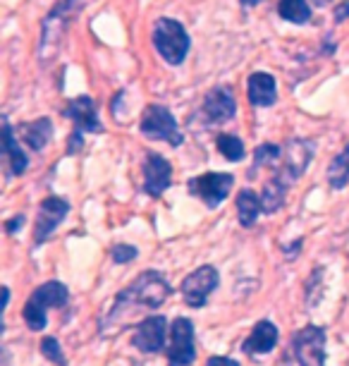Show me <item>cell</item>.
Instances as JSON below:
<instances>
[{
	"label": "cell",
	"instance_id": "cell-1",
	"mask_svg": "<svg viewBox=\"0 0 349 366\" xmlns=\"http://www.w3.org/2000/svg\"><path fill=\"white\" fill-rule=\"evenodd\" d=\"M170 292L173 290H170L166 275L158 271H143L132 285L115 297V304L111 314L106 316L101 330L103 333H120L127 326H132V321H139L143 314L163 307Z\"/></svg>",
	"mask_w": 349,
	"mask_h": 366
},
{
	"label": "cell",
	"instance_id": "cell-2",
	"mask_svg": "<svg viewBox=\"0 0 349 366\" xmlns=\"http://www.w3.org/2000/svg\"><path fill=\"white\" fill-rule=\"evenodd\" d=\"M84 0H60V3L48 12L44 19V29H41V44H39V58L51 60L58 53L67 26L74 17L79 15V8Z\"/></svg>",
	"mask_w": 349,
	"mask_h": 366
},
{
	"label": "cell",
	"instance_id": "cell-3",
	"mask_svg": "<svg viewBox=\"0 0 349 366\" xmlns=\"http://www.w3.org/2000/svg\"><path fill=\"white\" fill-rule=\"evenodd\" d=\"M67 287L63 282L58 280H51V282H44L39 290H34L29 302H26L24 312H22V319L26 323V328L39 333V330L46 328V314L48 309H60L67 304Z\"/></svg>",
	"mask_w": 349,
	"mask_h": 366
},
{
	"label": "cell",
	"instance_id": "cell-4",
	"mask_svg": "<svg viewBox=\"0 0 349 366\" xmlns=\"http://www.w3.org/2000/svg\"><path fill=\"white\" fill-rule=\"evenodd\" d=\"M153 46L158 55L170 65H180L189 53V34L184 31V26L177 19L161 17L153 24Z\"/></svg>",
	"mask_w": 349,
	"mask_h": 366
},
{
	"label": "cell",
	"instance_id": "cell-5",
	"mask_svg": "<svg viewBox=\"0 0 349 366\" xmlns=\"http://www.w3.org/2000/svg\"><path fill=\"white\" fill-rule=\"evenodd\" d=\"M139 129L146 139L153 142H168L170 147H180L182 144V132L177 127L175 115L170 113L166 106H146L141 115Z\"/></svg>",
	"mask_w": 349,
	"mask_h": 366
},
{
	"label": "cell",
	"instance_id": "cell-6",
	"mask_svg": "<svg viewBox=\"0 0 349 366\" xmlns=\"http://www.w3.org/2000/svg\"><path fill=\"white\" fill-rule=\"evenodd\" d=\"M232 184H235V177L230 172H206V175L189 179V194L198 197L206 206L216 209L228 199Z\"/></svg>",
	"mask_w": 349,
	"mask_h": 366
},
{
	"label": "cell",
	"instance_id": "cell-7",
	"mask_svg": "<svg viewBox=\"0 0 349 366\" xmlns=\"http://www.w3.org/2000/svg\"><path fill=\"white\" fill-rule=\"evenodd\" d=\"M196 359L194 350V323L189 319L173 321V330H170V350H168V364L170 366H189Z\"/></svg>",
	"mask_w": 349,
	"mask_h": 366
},
{
	"label": "cell",
	"instance_id": "cell-8",
	"mask_svg": "<svg viewBox=\"0 0 349 366\" xmlns=\"http://www.w3.org/2000/svg\"><path fill=\"white\" fill-rule=\"evenodd\" d=\"M294 355L299 366H325V330L306 326L294 335Z\"/></svg>",
	"mask_w": 349,
	"mask_h": 366
},
{
	"label": "cell",
	"instance_id": "cell-9",
	"mask_svg": "<svg viewBox=\"0 0 349 366\" xmlns=\"http://www.w3.org/2000/svg\"><path fill=\"white\" fill-rule=\"evenodd\" d=\"M285 165L275 172V177L287 187H292V182L302 172L309 168L311 156H313V142L309 139H292L285 144Z\"/></svg>",
	"mask_w": 349,
	"mask_h": 366
},
{
	"label": "cell",
	"instance_id": "cell-10",
	"mask_svg": "<svg viewBox=\"0 0 349 366\" xmlns=\"http://www.w3.org/2000/svg\"><path fill=\"white\" fill-rule=\"evenodd\" d=\"M218 271L213 266H201L196 268L194 273H189L187 278L182 280V295H184V302L189 304V307H203L206 304V297L213 292L218 287Z\"/></svg>",
	"mask_w": 349,
	"mask_h": 366
},
{
	"label": "cell",
	"instance_id": "cell-11",
	"mask_svg": "<svg viewBox=\"0 0 349 366\" xmlns=\"http://www.w3.org/2000/svg\"><path fill=\"white\" fill-rule=\"evenodd\" d=\"M67 211H70V204H67L65 199L48 197V199L41 202L39 216H36V232H34V237H36V244H41V242H46L48 237H51V232L65 220Z\"/></svg>",
	"mask_w": 349,
	"mask_h": 366
},
{
	"label": "cell",
	"instance_id": "cell-12",
	"mask_svg": "<svg viewBox=\"0 0 349 366\" xmlns=\"http://www.w3.org/2000/svg\"><path fill=\"white\" fill-rule=\"evenodd\" d=\"M173 168L161 154H146L143 158V189L151 197H161L170 187Z\"/></svg>",
	"mask_w": 349,
	"mask_h": 366
},
{
	"label": "cell",
	"instance_id": "cell-13",
	"mask_svg": "<svg viewBox=\"0 0 349 366\" xmlns=\"http://www.w3.org/2000/svg\"><path fill=\"white\" fill-rule=\"evenodd\" d=\"M166 328L168 323L163 316H146L134 330V347L146 352V355H156V352L163 350V342H166Z\"/></svg>",
	"mask_w": 349,
	"mask_h": 366
},
{
	"label": "cell",
	"instance_id": "cell-14",
	"mask_svg": "<svg viewBox=\"0 0 349 366\" xmlns=\"http://www.w3.org/2000/svg\"><path fill=\"white\" fill-rule=\"evenodd\" d=\"M65 115L74 122V127L79 132H103V125L98 120V110H96V103L91 96H79L67 103Z\"/></svg>",
	"mask_w": 349,
	"mask_h": 366
},
{
	"label": "cell",
	"instance_id": "cell-15",
	"mask_svg": "<svg viewBox=\"0 0 349 366\" xmlns=\"http://www.w3.org/2000/svg\"><path fill=\"white\" fill-rule=\"evenodd\" d=\"M203 113L211 122H228L230 117H235L237 113V101L232 89L228 86H216L211 89L203 99Z\"/></svg>",
	"mask_w": 349,
	"mask_h": 366
},
{
	"label": "cell",
	"instance_id": "cell-16",
	"mask_svg": "<svg viewBox=\"0 0 349 366\" xmlns=\"http://www.w3.org/2000/svg\"><path fill=\"white\" fill-rule=\"evenodd\" d=\"M275 345H278V328L270 321H258L254 330H251V335L244 340L242 350L244 355L258 357V355H268Z\"/></svg>",
	"mask_w": 349,
	"mask_h": 366
},
{
	"label": "cell",
	"instance_id": "cell-17",
	"mask_svg": "<svg viewBox=\"0 0 349 366\" xmlns=\"http://www.w3.org/2000/svg\"><path fill=\"white\" fill-rule=\"evenodd\" d=\"M246 92H249V101L251 106L256 108H268L275 103L278 99V89H275V79L265 72H254L246 81Z\"/></svg>",
	"mask_w": 349,
	"mask_h": 366
},
{
	"label": "cell",
	"instance_id": "cell-18",
	"mask_svg": "<svg viewBox=\"0 0 349 366\" xmlns=\"http://www.w3.org/2000/svg\"><path fill=\"white\" fill-rule=\"evenodd\" d=\"M19 134H22V139L26 147H31L34 151H41L48 144L53 134V125L48 117H41V120H34V122H24L22 127H19Z\"/></svg>",
	"mask_w": 349,
	"mask_h": 366
},
{
	"label": "cell",
	"instance_id": "cell-19",
	"mask_svg": "<svg viewBox=\"0 0 349 366\" xmlns=\"http://www.w3.org/2000/svg\"><path fill=\"white\" fill-rule=\"evenodd\" d=\"M263 211L261 206V199H258L251 189H242L237 194V216H239V223L244 227H251L256 223L258 213Z\"/></svg>",
	"mask_w": 349,
	"mask_h": 366
},
{
	"label": "cell",
	"instance_id": "cell-20",
	"mask_svg": "<svg viewBox=\"0 0 349 366\" xmlns=\"http://www.w3.org/2000/svg\"><path fill=\"white\" fill-rule=\"evenodd\" d=\"M3 137H5V156H8V161H10V168L15 175H22L26 170V156H24V151L19 149V142L15 139V132H12V127L8 122H5V127H3Z\"/></svg>",
	"mask_w": 349,
	"mask_h": 366
},
{
	"label": "cell",
	"instance_id": "cell-21",
	"mask_svg": "<svg viewBox=\"0 0 349 366\" xmlns=\"http://www.w3.org/2000/svg\"><path fill=\"white\" fill-rule=\"evenodd\" d=\"M287 184L280 182L278 177H273L268 184L263 187L261 192V206H263V213H275L283 209L285 204V194H287Z\"/></svg>",
	"mask_w": 349,
	"mask_h": 366
},
{
	"label": "cell",
	"instance_id": "cell-22",
	"mask_svg": "<svg viewBox=\"0 0 349 366\" xmlns=\"http://www.w3.org/2000/svg\"><path fill=\"white\" fill-rule=\"evenodd\" d=\"M328 182H330L333 189H342L349 184V144L342 154L333 158L330 168H328Z\"/></svg>",
	"mask_w": 349,
	"mask_h": 366
},
{
	"label": "cell",
	"instance_id": "cell-23",
	"mask_svg": "<svg viewBox=\"0 0 349 366\" xmlns=\"http://www.w3.org/2000/svg\"><path fill=\"white\" fill-rule=\"evenodd\" d=\"M278 12H280V17L292 24H304L311 19V8L306 0H280Z\"/></svg>",
	"mask_w": 349,
	"mask_h": 366
},
{
	"label": "cell",
	"instance_id": "cell-24",
	"mask_svg": "<svg viewBox=\"0 0 349 366\" xmlns=\"http://www.w3.org/2000/svg\"><path fill=\"white\" fill-rule=\"evenodd\" d=\"M216 147H218V151L228 158V161H232V163H237V161H242L244 158V144L237 139L235 134H221L216 139Z\"/></svg>",
	"mask_w": 349,
	"mask_h": 366
},
{
	"label": "cell",
	"instance_id": "cell-25",
	"mask_svg": "<svg viewBox=\"0 0 349 366\" xmlns=\"http://www.w3.org/2000/svg\"><path fill=\"white\" fill-rule=\"evenodd\" d=\"M278 156H280V147H275V144H261L254 154V172L258 168H263L265 163L278 161ZM254 172H251V175H254Z\"/></svg>",
	"mask_w": 349,
	"mask_h": 366
},
{
	"label": "cell",
	"instance_id": "cell-26",
	"mask_svg": "<svg viewBox=\"0 0 349 366\" xmlns=\"http://www.w3.org/2000/svg\"><path fill=\"white\" fill-rule=\"evenodd\" d=\"M41 352H44V357L51 359L53 364H58V366H67L65 355H63V350H60V345H58L56 337H44V342H41Z\"/></svg>",
	"mask_w": 349,
	"mask_h": 366
},
{
	"label": "cell",
	"instance_id": "cell-27",
	"mask_svg": "<svg viewBox=\"0 0 349 366\" xmlns=\"http://www.w3.org/2000/svg\"><path fill=\"white\" fill-rule=\"evenodd\" d=\"M132 259H136V249L132 244H115L113 247V261H115V264H129Z\"/></svg>",
	"mask_w": 349,
	"mask_h": 366
},
{
	"label": "cell",
	"instance_id": "cell-28",
	"mask_svg": "<svg viewBox=\"0 0 349 366\" xmlns=\"http://www.w3.org/2000/svg\"><path fill=\"white\" fill-rule=\"evenodd\" d=\"M206 366H239L235 359H228V357H211Z\"/></svg>",
	"mask_w": 349,
	"mask_h": 366
},
{
	"label": "cell",
	"instance_id": "cell-29",
	"mask_svg": "<svg viewBox=\"0 0 349 366\" xmlns=\"http://www.w3.org/2000/svg\"><path fill=\"white\" fill-rule=\"evenodd\" d=\"M79 149H81V132H79V129H74L72 137H70V149H67V151L74 154V151H79Z\"/></svg>",
	"mask_w": 349,
	"mask_h": 366
},
{
	"label": "cell",
	"instance_id": "cell-30",
	"mask_svg": "<svg viewBox=\"0 0 349 366\" xmlns=\"http://www.w3.org/2000/svg\"><path fill=\"white\" fill-rule=\"evenodd\" d=\"M349 17V0L347 3H342L338 10H335V22H342V19Z\"/></svg>",
	"mask_w": 349,
	"mask_h": 366
},
{
	"label": "cell",
	"instance_id": "cell-31",
	"mask_svg": "<svg viewBox=\"0 0 349 366\" xmlns=\"http://www.w3.org/2000/svg\"><path fill=\"white\" fill-rule=\"evenodd\" d=\"M22 223H24V216H17V218H12L5 227H8V232H15L17 227H22Z\"/></svg>",
	"mask_w": 349,
	"mask_h": 366
},
{
	"label": "cell",
	"instance_id": "cell-32",
	"mask_svg": "<svg viewBox=\"0 0 349 366\" xmlns=\"http://www.w3.org/2000/svg\"><path fill=\"white\" fill-rule=\"evenodd\" d=\"M239 3L244 5V8H254V5H258V3H263V0H239Z\"/></svg>",
	"mask_w": 349,
	"mask_h": 366
},
{
	"label": "cell",
	"instance_id": "cell-33",
	"mask_svg": "<svg viewBox=\"0 0 349 366\" xmlns=\"http://www.w3.org/2000/svg\"><path fill=\"white\" fill-rule=\"evenodd\" d=\"M316 5H325V3H330V0H313Z\"/></svg>",
	"mask_w": 349,
	"mask_h": 366
}]
</instances>
